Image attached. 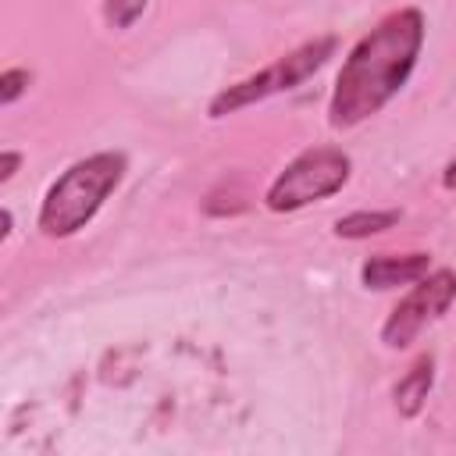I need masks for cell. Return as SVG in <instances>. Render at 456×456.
Wrapping results in <instances>:
<instances>
[{"label":"cell","instance_id":"obj_1","mask_svg":"<svg viewBox=\"0 0 456 456\" xmlns=\"http://www.w3.org/2000/svg\"><path fill=\"white\" fill-rule=\"evenodd\" d=\"M424 14L399 7L353 43L328 96V125L335 132L363 125L403 93L424 50Z\"/></svg>","mask_w":456,"mask_h":456},{"label":"cell","instance_id":"obj_2","mask_svg":"<svg viewBox=\"0 0 456 456\" xmlns=\"http://www.w3.org/2000/svg\"><path fill=\"white\" fill-rule=\"evenodd\" d=\"M125 171H128V160L118 150H100V153L75 160L46 189V196L39 203L36 228L46 239L78 235L100 214V207L114 196V189L125 182Z\"/></svg>","mask_w":456,"mask_h":456},{"label":"cell","instance_id":"obj_3","mask_svg":"<svg viewBox=\"0 0 456 456\" xmlns=\"http://www.w3.org/2000/svg\"><path fill=\"white\" fill-rule=\"evenodd\" d=\"M335 50H338V39H335V36H314V39H306V43H299L296 50L281 53L278 61H271L267 68H260V71H253V75L232 82L228 89H221V93L210 100L207 114H210L214 121H221V118H228V114H239V110L253 107V103H264V100H271V96H278V93L299 89L306 78H314V75L335 57Z\"/></svg>","mask_w":456,"mask_h":456},{"label":"cell","instance_id":"obj_4","mask_svg":"<svg viewBox=\"0 0 456 456\" xmlns=\"http://www.w3.org/2000/svg\"><path fill=\"white\" fill-rule=\"evenodd\" d=\"M353 175V160L346 150L338 146H310L303 153H296L267 185L264 192V207L271 214H292L303 210L310 203H321L335 192L346 189Z\"/></svg>","mask_w":456,"mask_h":456},{"label":"cell","instance_id":"obj_5","mask_svg":"<svg viewBox=\"0 0 456 456\" xmlns=\"http://www.w3.org/2000/svg\"><path fill=\"white\" fill-rule=\"evenodd\" d=\"M452 303H456V271H449V267L428 271L420 281L410 285V292L385 317L381 346L385 349H410L435 321H442L449 314Z\"/></svg>","mask_w":456,"mask_h":456},{"label":"cell","instance_id":"obj_6","mask_svg":"<svg viewBox=\"0 0 456 456\" xmlns=\"http://www.w3.org/2000/svg\"><path fill=\"white\" fill-rule=\"evenodd\" d=\"M431 271V256L413 249V253H374L360 264V285L367 292H392L403 285L420 281Z\"/></svg>","mask_w":456,"mask_h":456},{"label":"cell","instance_id":"obj_7","mask_svg":"<svg viewBox=\"0 0 456 456\" xmlns=\"http://www.w3.org/2000/svg\"><path fill=\"white\" fill-rule=\"evenodd\" d=\"M431 385H435V356L424 353L410 363V370L392 385V403L399 410V417H417L431 395Z\"/></svg>","mask_w":456,"mask_h":456},{"label":"cell","instance_id":"obj_8","mask_svg":"<svg viewBox=\"0 0 456 456\" xmlns=\"http://www.w3.org/2000/svg\"><path fill=\"white\" fill-rule=\"evenodd\" d=\"M392 224H399V210H353V214H342L335 221V235L349 239V242H360V239L388 232Z\"/></svg>","mask_w":456,"mask_h":456},{"label":"cell","instance_id":"obj_9","mask_svg":"<svg viewBox=\"0 0 456 456\" xmlns=\"http://www.w3.org/2000/svg\"><path fill=\"white\" fill-rule=\"evenodd\" d=\"M146 7H150V0H103V14H107L110 28H132Z\"/></svg>","mask_w":456,"mask_h":456},{"label":"cell","instance_id":"obj_10","mask_svg":"<svg viewBox=\"0 0 456 456\" xmlns=\"http://www.w3.org/2000/svg\"><path fill=\"white\" fill-rule=\"evenodd\" d=\"M28 86H32V71L28 68H7L0 75V107L18 103L28 93Z\"/></svg>","mask_w":456,"mask_h":456},{"label":"cell","instance_id":"obj_11","mask_svg":"<svg viewBox=\"0 0 456 456\" xmlns=\"http://www.w3.org/2000/svg\"><path fill=\"white\" fill-rule=\"evenodd\" d=\"M18 167H21V153H18V150H4V153H0V182L7 185V182L18 175Z\"/></svg>","mask_w":456,"mask_h":456},{"label":"cell","instance_id":"obj_12","mask_svg":"<svg viewBox=\"0 0 456 456\" xmlns=\"http://www.w3.org/2000/svg\"><path fill=\"white\" fill-rule=\"evenodd\" d=\"M442 189H449V192H456V157L442 167Z\"/></svg>","mask_w":456,"mask_h":456},{"label":"cell","instance_id":"obj_13","mask_svg":"<svg viewBox=\"0 0 456 456\" xmlns=\"http://www.w3.org/2000/svg\"><path fill=\"white\" fill-rule=\"evenodd\" d=\"M0 221H4V228H0V239H7V235H11V224H14V217H11V210H7V207H4Z\"/></svg>","mask_w":456,"mask_h":456}]
</instances>
